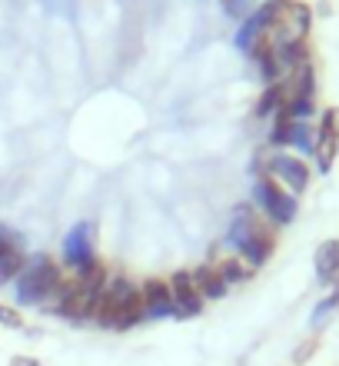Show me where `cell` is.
Here are the masks:
<instances>
[{
	"mask_svg": "<svg viewBox=\"0 0 339 366\" xmlns=\"http://www.w3.org/2000/svg\"><path fill=\"white\" fill-rule=\"evenodd\" d=\"M213 267H216V273L223 277L226 287H236V283H250L253 273H256V270L250 267V263L240 260L236 253H230V257H220V260H216Z\"/></svg>",
	"mask_w": 339,
	"mask_h": 366,
	"instance_id": "4fadbf2b",
	"label": "cell"
},
{
	"mask_svg": "<svg viewBox=\"0 0 339 366\" xmlns=\"http://www.w3.org/2000/svg\"><path fill=\"white\" fill-rule=\"evenodd\" d=\"M280 107H283V80H280V84H266V90H263L260 104H256V110H253V114L260 117V120H266V117H273Z\"/></svg>",
	"mask_w": 339,
	"mask_h": 366,
	"instance_id": "9a60e30c",
	"label": "cell"
},
{
	"mask_svg": "<svg viewBox=\"0 0 339 366\" xmlns=\"http://www.w3.org/2000/svg\"><path fill=\"white\" fill-rule=\"evenodd\" d=\"M190 277H193V287L196 293L206 300V303H213V300H223L226 293H230V287L223 283V277L216 273L213 263H200L196 270H190Z\"/></svg>",
	"mask_w": 339,
	"mask_h": 366,
	"instance_id": "7c38bea8",
	"label": "cell"
},
{
	"mask_svg": "<svg viewBox=\"0 0 339 366\" xmlns=\"http://www.w3.org/2000/svg\"><path fill=\"white\" fill-rule=\"evenodd\" d=\"M140 297H143L146 320H173V293L163 277H150L140 283Z\"/></svg>",
	"mask_w": 339,
	"mask_h": 366,
	"instance_id": "ba28073f",
	"label": "cell"
},
{
	"mask_svg": "<svg viewBox=\"0 0 339 366\" xmlns=\"http://www.w3.org/2000/svg\"><path fill=\"white\" fill-rule=\"evenodd\" d=\"M316 350H320V333H313L300 343V347L293 350V366H306L313 357H316Z\"/></svg>",
	"mask_w": 339,
	"mask_h": 366,
	"instance_id": "d6986e66",
	"label": "cell"
},
{
	"mask_svg": "<svg viewBox=\"0 0 339 366\" xmlns=\"http://www.w3.org/2000/svg\"><path fill=\"white\" fill-rule=\"evenodd\" d=\"M263 174H270L273 180L280 183V187H286V190L293 193V197H300L306 187H310V164L303 160V157L290 154V150H283V154H273L270 157V164H266V170Z\"/></svg>",
	"mask_w": 339,
	"mask_h": 366,
	"instance_id": "8992f818",
	"label": "cell"
},
{
	"mask_svg": "<svg viewBox=\"0 0 339 366\" xmlns=\"http://www.w3.org/2000/svg\"><path fill=\"white\" fill-rule=\"evenodd\" d=\"M7 366H40L37 357H27V353H17V357H10Z\"/></svg>",
	"mask_w": 339,
	"mask_h": 366,
	"instance_id": "44dd1931",
	"label": "cell"
},
{
	"mask_svg": "<svg viewBox=\"0 0 339 366\" xmlns=\"http://www.w3.org/2000/svg\"><path fill=\"white\" fill-rule=\"evenodd\" d=\"M313 144H316V134L306 120H296L293 124V134H290V147H296L303 157H313Z\"/></svg>",
	"mask_w": 339,
	"mask_h": 366,
	"instance_id": "e0dca14e",
	"label": "cell"
},
{
	"mask_svg": "<svg viewBox=\"0 0 339 366\" xmlns=\"http://www.w3.org/2000/svg\"><path fill=\"white\" fill-rule=\"evenodd\" d=\"M313 157H316V167H320V174H330L333 164H336V157H339V137L333 134V127H330V110L320 117V130H316Z\"/></svg>",
	"mask_w": 339,
	"mask_h": 366,
	"instance_id": "30bf717a",
	"label": "cell"
},
{
	"mask_svg": "<svg viewBox=\"0 0 339 366\" xmlns=\"http://www.w3.org/2000/svg\"><path fill=\"white\" fill-rule=\"evenodd\" d=\"M97 260V227L90 220L74 223V230L64 237V267L70 273H80Z\"/></svg>",
	"mask_w": 339,
	"mask_h": 366,
	"instance_id": "5b68a950",
	"label": "cell"
},
{
	"mask_svg": "<svg viewBox=\"0 0 339 366\" xmlns=\"http://www.w3.org/2000/svg\"><path fill=\"white\" fill-rule=\"evenodd\" d=\"M27 263V250H24V237L20 233H10L7 240L0 243V287L4 283H14Z\"/></svg>",
	"mask_w": 339,
	"mask_h": 366,
	"instance_id": "9c48e42d",
	"label": "cell"
},
{
	"mask_svg": "<svg viewBox=\"0 0 339 366\" xmlns=\"http://www.w3.org/2000/svg\"><path fill=\"white\" fill-rule=\"evenodd\" d=\"M226 240H230V247L236 250L240 260H246L253 270H260V267L270 263L273 253H276V227H273L253 203H240V207L233 210Z\"/></svg>",
	"mask_w": 339,
	"mask_h": 366,
	"instance_id": "6da1fadb",
	"label": "cell"
},
{
	"mask_svg": "<svg viewBox=\"0 0 339 366\" xmlns=\"http://www.w3.org/2000/svg\"><path fill=\"white\" fill-rule=\"evenodd\" d=\"M166 283H170V293H173V320H196L206 310V300L196 293L190 270H176Z\"/></svg>",
	"mask_w": 339,
	"mask_h": 366,
	"instance_id": "52a82bcc",
	"label": "cell"
},
{
	"mask_svg": "<svg viewBox=\"0 0 339 366\" xmlns=\"http://www.w3.org/2000/svg\"><path fill=\"white\" fill-rule=\"evenodd\" d=\"M220 4H223V10L230 14V17L246 20V17H253V14H256L266 0H220Z\"/></svg>",
	"mask_w": 339,
	"mask_h": 366,
	"instance_id": "ac0fdd59",
	"label": "cell"
},
{
	"mask_svg": "<svg viewBox=\"0 0 339 366\" xmlns=\"http://www.w3.org/2000/svg\"><path fill=\"white\" fill-rule=\"evenodd\" d=\"M0 327L24 330V317H20V310L17 307H7V303H0Z\"/></svg>",
	"mask_w": 339,
	"mask_h": 366,
	"instance_id": "ffe728a7",
	"label": "cell"
},
{
	"mask_svg": "<svg viewBox=\"0 0 339 366\" xmlns=\"http://www.w3.org/2000/svg\"><path fill=\"white\" fill-rule=\"evenodd\" d=\"M143 320L146 313L140 287L130 283L126 277H110L107 290L97 303V313H93V323L103 330H113V333H126V330H136Z\"/></svg>",
	"mask_w": 339,
	"mask_h": 366,
	"instance_id": "7a4b0ae2",
	"label": "cell"
},
{
	"mask_svg": "<svg viewBox=\"0 0 339 366\" xmlns=\"http://www.w3.org/2000/svg\"><path fill=\"white\" fill-rule=\"evenodd\" d=\"M313 270H316V283H320V287L339 283V240L336 237L320 243V250L313 257Z\"/></svg>",
	"mask_w": 339,
	"mask_h": 366,
	"instance_id": "8fae6325",
	"label": "cell"
},
{
	"mask_svg": "<svg viewBox=\"0 0 339 366\" xmlns=\"http://www.w3.org/2000/svg\"><path fill=\"white\" fill-rule=\"evenodd\" d=\"M64 277H67V273L60 270V263L54 260V257L34 253V257H27L20 277L14 280V297H17L20 307H44V303L57 293Z\"/></svg>",
	"mask_w": 339,
	"mask_h": 366,
	"instance_id": "3957f363",
	"label": "cell"
},
{
	"mask_svg": "<svg viewBox=\"0 0 339 366\" xmlns=\"http://www.w3.org/2000/svg\"><path fill=\"white\" fill-rule=\"evenodd\" d=\"M330 127H333V134L339 137V107H330Z\"/></svg>",
	"mask_w": 339,
	"mask_h": 366,
	"instance_id": "7402d4cb",
	"label": "cell"
},
{
	"mask_svg": "<svg viewBox=\"0 0 339 366\" xmlns=\"http://www.w3.org/2000/svg\"><path fill=\"white\" fill-rule=\"evenodd\" d=\"M10 233H14V230H10V227H7V223H0V243H4V240H7V237H10Z\"/></svg>",
	"mask_w": 339,
	"mask_h": 366,
	"instance_id": "603a6c76",
	"label": "cell"
},
{
	"mask_svg": "<svg viewBox=\"0 0 339 366\" xmlns=\"http://www.w3.org/2000/svg\"><path fill=\"white\" fill-rule=\"evenodd\" d=\"M253 207H256L276 230H280V227H290V223L296 220V213H300V200H296L286 187H280L270 174L256 177V187H253Z\"/></svg>",
	"mask_w": 339,
	"mask_h": 366,
	"instance_id": "277c9868",
	"label": "cell"
},
{
	"mask_svg": "<svg viewBox=\"0 0 339 366\" xmlns=\"http://www.w3.org/2000/svg\"><path fill=\"white\" fill-rule=\"evenodd\" d=\"M293 120L290 110L286 107H280L276 114H273V130H270V147H276V150H283V147H290V134H293Z\"/></svg>",
	"mask_w": 339,
	"mask_h": 366,
	"instance_id": "5bb4252c",
	"label": "cell"
},
{
	"mask_svg": "<svg viewBox=\"0 0 339 366\" xmlns=\"http://www.w3.org/2000/svg\"><path fill=\"white\" fill-rule=\"evenodd\" d=\"M273 4H283V0H273Z\"/></svg>",
	"mask_w": 339,
	"mask_h": 366,
	"instance_id": "cb8c5ba5",
	"label": "cell"
},
{
	"mask_svg": "<svg viewBox=\"0 0 339 366\" xmlns=\"http://www.w3.org/2000/svg\"><path fill=\"white\" fill-rule=\"evenodd\" d=\"M339 310V283H333V290L330 293H326V297L320 300V303H316V307H313V317H310V323L316 330L323 327V323H326V320L333 317V313H336Z\"/></svg>",
	"mask_w": 339,
	"mask_h": 366,
	"instance_id": "2e32d148",
	"label": "cell"
}]
</instances>
